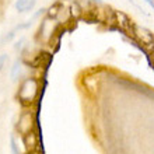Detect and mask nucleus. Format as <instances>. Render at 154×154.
Wrapping results in <instances>:
<instances>
[{"label": "nucleus", "instance_id": "obj_1", "mask_svg": "<svg viewBox=\"0 0 154 154\" xmlns=\"http://www.w3.org/2000/svg\"><path fill=\"white\" fill-rule=\"evenodd\" d=\"M38 93H39V83H38V80L34 79V77H28V79H25L21 83L20 90L17 93V97H18L21 104L31 105L37 100Z\"/></svg>", "mask_w": 154, "mask_h": 154}, {"label": "nucleus", "instance_id": "obj_2", "mask_svg": "<svg viewBox=\"0 0 154 154\" xmlns=\"http://www.w3.org/2000/svg\"><path fill=\"white\" fill-rule=\"evenodd\" d=\"M57 23L56 18H53V17H45L42 23H41V27H39V32H38V37L44 41V42H49V41L52 39L53 34L56 32L57 29Z\"/></svg>", "mask_w": 154, "mask_h": 154}, {"label": "nucleus", "instance_id": "obj_3", "mask_svg": "<svg viewBox=\"0 0 154 154\" xmlns=\"http://www.w3.org/2000/svg\"><path fill=\"white\" fill-rule=\"evenodd\" d=\"M132 35H133L139 42H142L144 46H151L154 45V35L153 32H150L147 28L144 27H140V25H133V29H132Z\"/></svg>", "mask_w": 154, "mask_h": 154}, {"label": "nucleus", "instance_id": "obj_4", "mask_svg": "<svg viewBox=\"0 0 154 154\" xmlns=\"http://www.w3.org/2000/svg\"><path fill=\"white\" fill-rule=\"evenodd\" d=\"M34 115L29 111H25L24 114H21L18 123H17V130L20 132L23 136H25L27 133L34 130Z\"/></svg>", "mask_w": 154, "mask_h": 154}, {"label": "nucleus", "instance_id": "obj_5", "mask_svg": "<svg viewBox=\"0 0 154 154\" xmlns=\"http://www.w3.org/2000/svg\"><path fill=\"white\" fill-rule=\"evenodd\" d=\"M114 17H115V21H116V24L119 25V28L122 31H128L129 34H132V29H133V23L130 20L129 17L126 16L125 13H114Z\"/></svg>", "mask_w": 154, "mask_h": 154}, {"label": "nucleus", "instance_id": "obj_6", "mask_svg": "<svg viewBox=\"0 0 154 154\" xmlns=\"http://www.w3.org/2000/svg\"><path fill=\"white\" fill-rule=\"evenodd\" d=\"M35 3H37V0H17L16 8H17V11L25 13V11H29L35 6Z\"/></svg>", "mask_w": 154, "mask_h": 154}, {"label": "nucleus", "instance_id": "obj_7", "mask_svg": "<svg viewBox=\"0 0 154 154\" xmlns=\"http://www.w3.org/2000/svg\"><path fill=\"white\" fill-rule=\"evenodd\" d=\"M24 142L25 144H27V147H28L29 151H32L34 149H35V146H37V134H35V132H29V133H27L24 136Z\"/></svg>", "mask_w": 154, "mask_h": 154}, {"label": "nucleus", "instance_id": "obj_8", "mask_svg": "<svg viewBox=\"0 0 154 154\" xmlns=\"http://www.w3.org/2000/svg\"><path fill=\"white\" fill-rule=\"evenodd\" d=\"M21 67H23L21 60L14 62V65H13V67H11V80L13 81H17L18 80V77L21 76Z\"/></svg>", "mask_w": 154, "mask_h": 154}, {"label": "nucleus", "instance_id": "obj_9", "mask_svg": "<svg viewBox=\"0 0 154 154\" xmlns=\"http://www.w3.org/2000/svg\"><path fill=\"white\" fill-rule=\"evenodd\" d=\"M70 14H72V17H73L74 20L80 18V17L83 16V8L80 7V4H79V3H73V4H72V6H70Z\"/></svg>", "mask_w": 154, "mask_h": 154}, {"label": "nucleus", "instance_id": "obj_10", "mask_svg": "<svg viewBox=\"0 0 154 154\" xmlns=\"http://www.w3.org/2000/svg\"><path fill=\"white\" fill-rule=\"evenodd\" d=\"M10 146H11V153L13 154H20V151H18V149H17V144H16L14 137H11V140H10Z\"/></svg>", "mask_w": 154, "mask_h": 154}, {"label": "nucleus", "instance_id": "obj_11", "mask_svg": "<svg viewBox=\"0 0 154 154\" xmlns=\"http://www.w3.org/2000/svg\"><path fill=\"white\" fill-rule=\"evenodd\" d=\"M7 60V55H2L0 56V70L3 69V66H4V62Z\"/></svg>", "mask_w": 154, "mask_h": 154}, {"label": "nucleus", "instance_id": "obj_12", "mask_svg": "<svg viewBox=\"0 0 154 154\" xmlns=\"http://www.w3.org/2000/svg\"><path fill=\"white\" fill-rule=\"evenodd\" d=\"M23 42H24V39H20V42L16 45V49H21V46H23Z\"/></svg>", "mask_w": 154, "mask_h": 154}, {"label": "nucleus", "instance_id": "obj_13", "mask_svg": "<svg viewBox=\"0 0 154 154\" xmlns=\"http://www.w3.org/2000/svg\"><path fill=\"white\" fill-rule=\"evenodd\" d=\"M144 2H146V3L149 4L150 7H153V8H154V2H153V0H144Z\"/></svg>", "mask_w": 154, "mask_h": 154}, {"label": "nucleus", "instance_id": "obj_14", "mask_svg": "<svg viewBox=\"0 0 154 154\" xmlns=\"http://www.w3.org/2000/svg\"><path fill=\"white\" fill-rule=\"evenodd\" d=\"M90 2H93V3H97V4H101V0H90Z\"/></svg>", "mask_w": 154, "mask_h": 154}]
</instances>
